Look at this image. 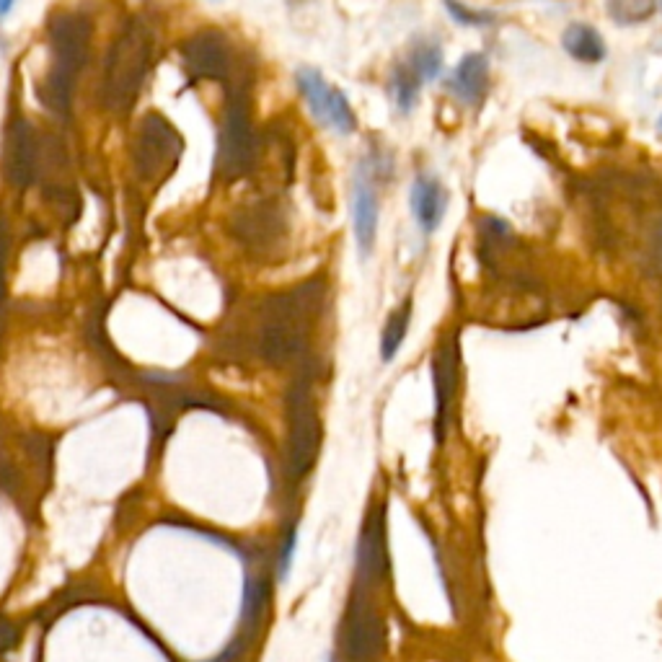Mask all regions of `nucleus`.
Returning <instances> with one entry per match:
<instances>
[{"label":"nucleus","instance_id":"6","mask_svg":"<svg viewBox=\"0 0 662 662\" xmlns=\"http://www.w3.org/2000/svg\"><path fill=\"white\" fill-rule=\"evenodd\" d=\"M412 326V298H404L394 311L386 316V324L381 329V360L391 363L396 352L401 350L406 334Z\"/></svg>","mask_w":662,"mask_h":662},{"label":"nucleus","instance_id":"1","mask_svg":"<svg viewBox=\"0 0 662 662\" xmlns=\"http://www.w3.org/2000/svg\"><path fill=\"white\" fill-rule=\"evenodd\" d=\"M295 83H298L300 96L306 99L311 114L321 125L337 130L339 135H352L357 130V117L350 99L337 86H331L319 70L300 68L295 73Z\"/></svg>","mask_w":662,"mask_h":662},{"label":"nucleus","instance_id":"12","mask_svg":"<svg viewBox=\"0 0 662 662\" xmlns=\"http://www.w3.org/2000/svg\"><path fill=\"white\" fill-rule=\"evenodd\" d=\"M13 6H16V0H0V21L8 19V13H11Z\"/></svg>","mask_w":662,"mask_h":662},{"label":"nucleus","instance_id":"11","mask_svg":"<svg viewBox=\"0 0 662 662\" xmlns=\"http://www.w3.org/2000/svg\"><path fill=\"white\" fill-rule=\"evenodd\" d=\"M298 528H293V531L285 536V544H282V551H280V564H277V575H280V580H285V577L290 575V569H293V562H295V551H298Z\"/></svg>","mask_w":662,"mask_h":662},{"label":"nucleus","instance_id":"9","mask_svg":"<svg viewBox=\"0 0 662 662\" xmlns=\"http://www.w3.org/2000/svg\"><path fill=\"white\" fill-rule=\"evenodd\" d=\"M606 13L616 26L647 24L657 13V0H606Z\"/></svg>","mask_w":662,"mask_h":662},{"label":"nucleus","instance_id":"13","mask_svg":"<svg viewBox=\"0 0 662 662\" xmlns=\"http://www.w3.org/2000/svg\"><path fill=\"white\" fill-rule=\"evenodd\" d=\"M657 130H660V135H662V117H660V122H657Z\"/></svg>","mask_w":662,"mask_h":662},{"label":"nucleus","instance_id":"8","mask_svg":"<svg viewBox=\"0 0 662 662\" xmlns=\"http://www.w3.org/2000/svg\"><path fill=\"white\" fill-rule=\"evenodd\" d=\"M419 88H422V81L406 63L396 65L391 78H388V94H391V101H394L401 114H409L417 107Z\"/></svg>","mask_w":662,"mask_h":662},{"label":"nucleus","instance_id":"2","mask_svg":"<svg viewBox=\"0 0 662 662\" xmlns=\"http://www.w3.org/2000/svg\"><path fill=\"white\" fill-rule=\"evenodd\" d=\"M378 218H381V200L373 179V163L363 161L357 166L355 184H352V228H355L357 254L368 259L378 238Z\"/></svg>","mask_w":662,"mask_h":662},{"label":"nucleus","instance_id":"3","mask_svg":"<svg viewBox=\"0 0 662 662\" xmlns=\"http://www.w3.org/2000/svg\"><path fill=\"white\" fill-rule=\"evenodd\" d=\"M445 88L463 107L479 109L489 94V60L481 52H469L445 78Z\"/></svg>","mask_w":662,"mask_h":662},{"label":"nucleus","instance_id":"10","mask_svg":"<svg viewBox=\"0 0 662 662\" xmlns=\"http://www.w3.org/2000/svg\"><path fill=\"white\" fill-rule=\"evenodd\" d=\"M443 6L448 8V16L461 26H492L497 21L492 11H481V8H471L461 0H443Z\"/></svg>","mask_w":662,"mask_h":662},{"label":"nucleus","instance_id":"4","mask_svg":"<svg viewBox=\"0 0 662 662\" xmlns=\"http://www.w3.org/2000/svg\"><path fill=\"white\" fill-rule=\"evenodd\" d=\"M409 202H412V213L417 220L419 231L435 233L440 228L448 210V189L435 179V176H417L409 192Z\"/></svg>","mask_w":662,"mask_h":662},{"label":"nucleus","instance_id":"7","mask_svg":"<svg viewBox=\"0 0 662 662\" xmlns=\"http://www.w3.org/2000/svg\"><path fill=\"white\" fill-rule=\"evenodd\" d=\"M404 63L414 70L419 81L430 83L443 73V50L432 39H419V42L412 44V50H409V57H406Z\"/></svg>","mask_w":662,"mask_h":662},{"label":"nucleus","instance_id":"5","mask_svg":"<svg viewBox=\"0 0 662 662\" xmlns=\"http://www.w3.org/2000/svg\"><path fill=\"white\" fill-rule=\"evenodd\" d=\"M562 47L569 57H575L577 63H603L608 55L606 42L600 32L590 24H569L562 34Z\"/></svg>","mask_w":662,"mask_h":662}]
</instances>
